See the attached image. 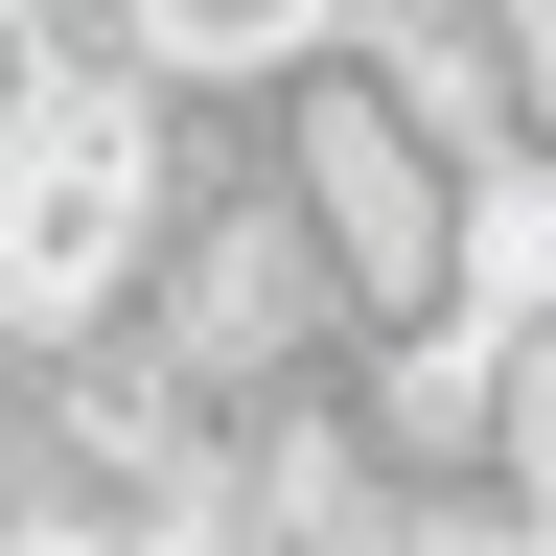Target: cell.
Returning a JSON list of instances; mask_svg holds the SVG:
<instances>
[{"label": "cell", "instance_id": "cell-2", "mask_svg": "<svg viewBox=\"0 0 556 556\" xmlns=\"http://www.w3.org/2000/svg\"><path fill=\"white\" fill-rule=\"evenodd\" d=\"M486 186H556V0H325Z\"/></svg>", "mask_w": 556, "mask_h": 556}, {"label": "cell", "instance_id": "cell-1", "mask_svg": "<svg viewBox=\"0 0 556 556\" xmlns=\"http://www.w3.org/2000/svg\"><path fill=\"white\" fill-rule=\"evenodd\" d=\"M232 139H255V186L302 208V255H325L348 348H417V325H464L486 278H556L533 186H486V163H464V139L417 116V93H394L348 24L255 47V70H232Z\"/></svg>", "mask_w": 556, "mask_h": 556}, {"label": "cell", "instance_id": "cell-3", "mask_svg": "<svg viewBox=\"0 0 556 556\" xmlns=\"http://www.w3.org/2000/svg\"><path fill=\"white\" fill-rule=\"evenodd\" d=\"M302 24H325V0H139V47H163L186 93H232V70H255V47H302Z\"/></svg>", "mask_w": 556, "mask_h": 556}]
</instances>
